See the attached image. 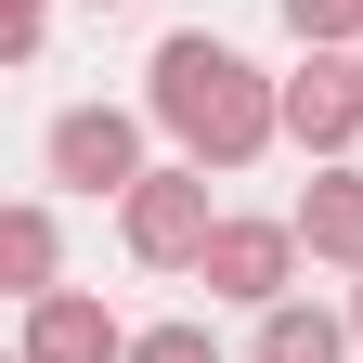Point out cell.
I'll use <instances>...</instances> for the list:
<instances>
[{"instance_id":"obj_1","label":"cell","mask_w":363,"mask_h":363,"mask_svg":"<svg viewBox=\"0 0 363 363\" xmlns=\"http://www.w3.org/2000/svg\"><path fill=\"white\" fill-rule=\"evenodd\" d=\"M143 117L195 169H259L272 143H286V78H259L234 39L182 26V39H156V65H143Z\"/></svg>"},{"instance_id":"obj_2","label":"cell","mask_w":363,"mask_h":363,"mask_svg":"<svg viewBox=\"0 0 363 363\" xmlns=\"http://www.w3.org/2000/svg\"><path fill=\"white\" fill-rule=\"evenodd\" d=\"M220 220H234V208H208V169H195V156H156V169L117 195V247L143 259V272H195Z\"/></svg>"},{"instance_id":"obj_3","label":"cell","mask_w":363,"mask_h":363,"mask_svg":"<svg viewBox=\"0 0 363 363\" xmlns=\"http://www.w3.org/2000/svg\"><path fill=\"white\" fill-rule=\"evenodd\" d=\"M39 169H52L65 195H130L156 156H143V117L130 104H65L52 130H39Z\"/></svg>"},{"instance_id":"obj_4","label":"cell","mask_w":363,"mask_h":363,"mask_svg":"<svg viewBox=\"0 0 363 363\" xmlns=\"http://www.w3.org/2000/svg\"><path fill=\"white\" fill-rule=\"evenodd\" d=\"M298 220H220L208 259H195V286L208 298H234V311H272V298H298Z\"/></svg>"},{"instance_id":"obj_5","label":"cell","mask_w":363,"mask_h":363,"mask_svg":"<svg viewBox=\"0 0 363 363\" xmlns=\"http://www.w3.org/2000/svg\"><path fill=\"white\" fill-rule=\"evenodd\" d=\"M286 143L325 156V169L363 143V52H298L286 65Z\"/></svg>"},{"instance_id":"obj_6","label":"cell","mask_w":363,"mask_h":363,"mask_svg":"<svg viewBox=\"0 0 363 363\" xmlns=\"http://www.w3.org/2000/svg\"><path fill=\"white\" fill-rule=\"evenodd\" d=\"M130 337H143V325H117L91 286H52V298H26L13 363H130Z\"/></svg>"},{"instance_id":"obj_7","label":"cell","mask_w":363,"mask_h":363,"mask_svg":"<svg viewBox=\"0 0 363 363\" xmlns=\"http://www.w3.org/2000/svg\"><path fill=\"white\" fill-rule=\"evenodd\" d=\"M286 220H298V247L325 259V272H363V169H350V156H337L325 182H311V195H298Z\"/></svg>"},{"instance_id":"obj_8","label":"cell","mask_w":363,"mask_h":363,"mask_svg":"<svg viewBox=\"0 0 363 363\" xmlns=\"http://www.w3.org/2000/svg\"><path fill=\"white\" fill-rule=\"evenodd\" d=\"M0 286H13V311L65 286V234H52V208H39V195H13V208H0Z\"/></svg>"},{"instance_id":"obj_9","label":"cell","mask_w":363,"mask_h":363,"mask_svg":"<svg viewBox=\"0 0 363 363\" xmlns=\"http://www.w3.org/2000/svg\"><path fill=\"white\" fill-rule=\"evenodd\" d=\"M350 337H363L350 311H325V298H272L247 350H259V363H350Z\"/></svg>"},{"instance_id":"obj_10","label":"cell","mask_w":363,"mask_h":363,"mask_svg":"<svg viewBox=\"0 0 363 363\" xmlns=\"http://www.w3.org/2000/svg\"><path fill=\"white\" fill-rule=\"evenodd\" d=\"M298 52H363V0H272Z\"/></svg>"},{"instance_id":"obj_11","label":"cell","mask_w":363,"mask_h":363,"mask_svg":"<svg viewBox=\"0 0 363 363\" xmlns=\"http://www.w3.org/2000/svg\"><path fill=\"white\" fill-rule=\"evenodd\" d=\"M130 363H220V337H208V325H143Z\"/></svg>"},{"instance_id":"obj_12","label":"cell","mask_w":363,"mask_h":363,"mask_svg":"<svg viewBox=\"0 0 363 363\" xmlns=\"http://www.w3.org/2000/svg\"><path fill=\"white\" fill-rule=\"evenodd\" d=\"M39 26H52V0H0V52L39 65Z\"/></svg>"},{"instance_id":"obj_13","label":"cell","mask_w":363,"mask_h":363,"mask_svg":"<svg viewBox=\"0 0 363 363\" xmlns=\"http://www.w3.org/2000/svg\"><path fill=\"white\" fill-rule=\"evenodd\" d=\"M350 325H363V286H350Z\"/></svg>"}]
</instances>
